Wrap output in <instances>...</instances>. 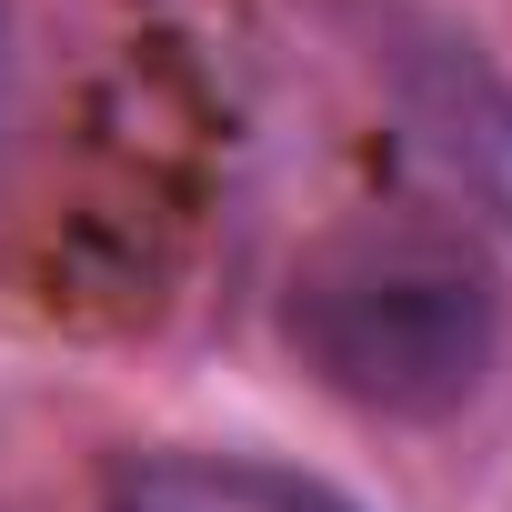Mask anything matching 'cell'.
Segmentation results:
<instances>
[{"label": "cell", "instance_id": "6da1fadb", "mask_svg": "<svg viewBox=\"0 0 512 512\" xmlns=\"http://www.w3.org/2000/svg\"><path fill=\"white\" fill-rule=\"evenodd\" d=\"M282 342L372 422H452L502 362V292L462 231L422 211H352L292 262Z\"/></svg>", "mask_w": 512, "mask_h": 512}, {"label": "cell", "instance_id": "7a4b0ae2", "mask_svg": "<svg viewBox=\"0 0 512 512\" xmlns=\"http://www.w3.org/2000/svg\"><path fill=\"white\" fill-rule=\"evenodd\" d=\"M352 21H362V51L392 81L402 121L422 131V151L472 191V211L492 231H512V71L422 0H352Z\"/></svg>", "mask_w": 512, "mask_h": 512}, {"label": "cell", "instance_id": "3957f363", "mask_svg": "<svg viewBox=\"0 0 512 512\" xmlns=\"http://www.w3.org/2000/svg\"><path fill=\"white\" fill-rule=\"evenodd\" d=\"M101 512H362V502L272 452H141L111 472Z\"/></svg>", "mask_w": 512, "mask_h": 512}, {"label": "cell", "instance_id": "277c9868", "mask_svg": "<svg viewBox=\"0 0 512 512\" xmlns=\"http://www.w3.org/2000/svg\"><path fill=\"white\" fill-rule=\"evenodd\" d=\"M11 91H21V21L0 0V141H11Z\"/></svg>", "mask_w": 512, "mask_h": 512}]
</instances>
